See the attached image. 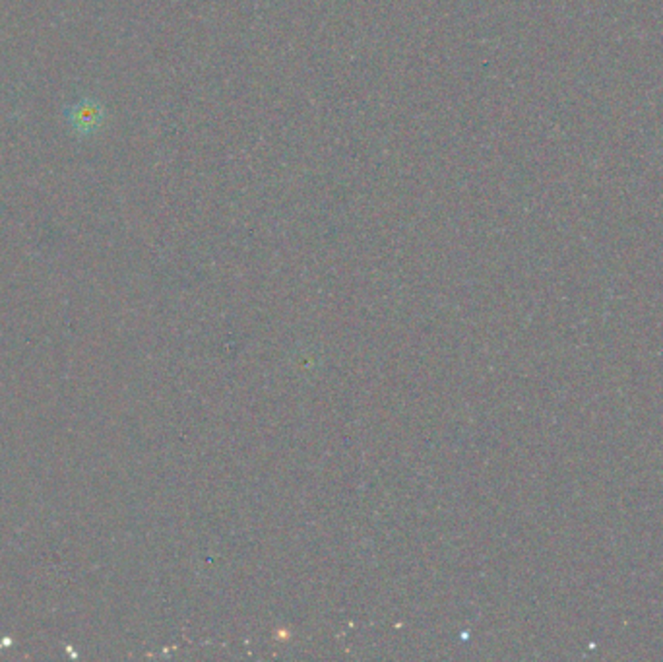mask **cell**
I'll return each instance as SVG.
<instances>
[{
  "instance_id": "obj_1",
  "label": "cell",
  "mask_w": 663,
  "mask_h": 662,
  "mask_svg": "<svg viewBox=\"0 0 663 662\" xmlns=\"http://www.w3.org/2000/svg\"><path fill=\"white\" fill-rule=\"evenodd\" d=\"M64 117L76 134L92 136L102 129L105 121V107L95 97H82L76 104L66 107Z\"/></svg>"
}]
</instances>
